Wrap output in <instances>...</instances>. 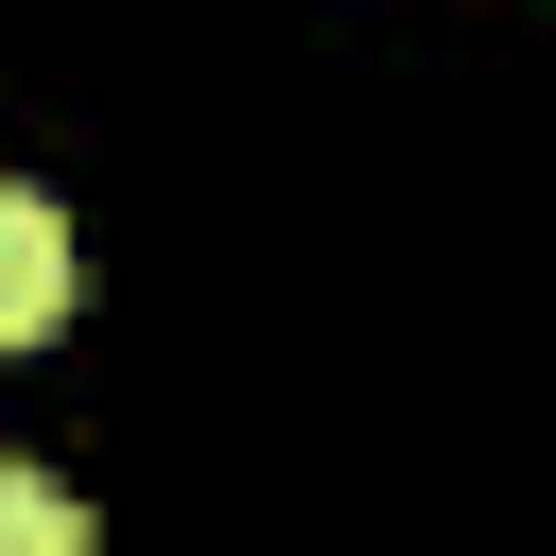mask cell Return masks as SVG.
I'll return each instance as SVG.
<instances>
[{
    "label": "cell",
    "mask_w": 556,
    "mask_h": 556,
    "mask_svg": "<svg viewBox=\"0 0 556 556\" xmlns=\"http://www.w3.org/2000/svg\"><path fill=\"white\" fill-rule=\"evenodd\" d=\"M70 313V208L52 191H0V348H35Z\"/></svg>",
    "instance_id": "6da1fadb"
},
{
    "label": "cell",
    "mask_w": 556,
    "mask_h": 556,
    "mask_svg": "<svg viewBox=\"0 0 556 556\" xmlns=\"http://www.w3.org/2000/svg\"><path fill=\"white\" fill-rule=\"evenodd\" d=\"M0 556H87V504L52 469H0Z\"/></svg>",
    "instance_id": "7a4b0ae2"
}]
</instances>
